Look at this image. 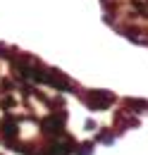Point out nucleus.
I'll use <instances>...</instances> for the list:
<instances>
[{
    "instance_id": "obj_1",
    "label": "nucleus",
    "mask_w": 148,
    "mask_h": 155,
    "mask_svg": "<svg viewBox=\"0 0 148 155\" xmlns=\"http://www.w3.org/2000/svg\"><path fill=\"white\" fill-rule=\"evenodd\" d=\"M81 100L91 105V110H103L105 105H112L117 98L110 91H103V88H96V91H84L81 93Z\"/></svg>"
}]
</instances>
